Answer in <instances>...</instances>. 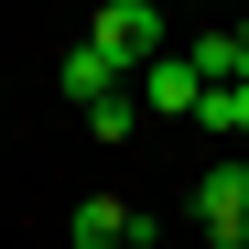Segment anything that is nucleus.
I'll use <instances>...</instances> for the list:
<instances>
[{"label":"nucleus","mask_w":249,"mask_h":249,"mask_svg":"<svg viewBox=\"0 0 249 249\" xmlns=\"http://www.w3.org/2000/svg\"><path fill=\"white\" fill-rule=\"evenodd\" d=\"M87 44H98L119 76H141V65L162 54V0H108V11L87 22Z\"/></svg>","instance_id":"f257e3e1"},{"label":"nucleus","mask_w":249,"mask_h":249,"mask_svg":"<svg viewBox=\"0 0 249 249\" xmlns=\"http://www.w3.org/2000/svg\"><path fill=\"white\" fill-rule=\"evenodd\" d=\"M195 228H206V249H238V238H249V162L195 174Z\"/></svg>","instance_id":"f03ea898"},{"label":"nucleus","mask_w":249,"mask_h":249,"mask_svg":"<svg viewBox=\"0 0 249 249\" xmlns=\"http://www.w3.org/2000/svg\"><path fill=\"white\" fill-rule=\"evenodd\" d=\"M195 87H206L195 54H152V65H141V98H152V108H184V119H195Z\"/></svg>","instance_id":"7ed1b4c3"},{"label":"nucleus","mask_w":249,"mask_h":249,"mask_svg":"<svg viewBox=\"0 0 249 249\" xmlns=\"http://www.w3.org/2000/svg\"><path fill=\"white\" fill-rule=\"evenodd\" d=\"M195 119H206V130H238V141H249V76H206V87H195Z\"/></svg>","instance_id":"20e7f679"},{"label":"nucleus","mask_w":249,"mask_h":249,"mask_svg":"<svg viewBox=\"0 0 249 249\" xmlns=\"http://www.w3.org/2000/svg\"><path fill=\"white\" fill-rule=\"evenodd\" d=\"M119 238H141V217L119 195H87V206H76V249H119Z\"/></svg>","instance_id":"39448f33"},{"label":"nucleus","mask_w":249,"mask_h":249,"mask_svg":"<svg viewBox=\"0 0 249 249\" xmlns=\"http://www.w3.org/2000/svg\"><path fill=\"white\" fill-rule=\"evenodd\" d=\"M108 87H119V65H108L98 44H76V54H65V98H76V108H98Z\"/></svg>","instance_id":"423d86ee"},{"label":"nucleus","mask_w":249,"mask_h":249,"mask_svg":"<svg viewBox=\"0 0 249 249\" xmlns=\"http://www.w3.org/2000/svg\"><path fill=\"white\" fill-rule=\"evenodd\" d=\"M130 119H141V108H130V98H119V87H108V98L87 108V130H98V141H119V130H130Z\"/></svg>","instance_id":"0eeeda50"},{"label":"nucleus","mask_w":249,"mask_h":249,"mask_svg":"<svg viewBox=\"0 0 249 249\" xmlns=\"http://www.w3.org/2000/svg\"><path fill=\"white\" fill-rule=\"evenodd\" d=\"M228 44H238V76H249V11H238V22H228Z\"/></svg>","instance_id":"6e6552de"}]
</instances>
